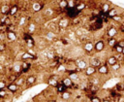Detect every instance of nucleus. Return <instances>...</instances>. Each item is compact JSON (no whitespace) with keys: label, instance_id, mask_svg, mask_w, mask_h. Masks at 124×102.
<instances>
[{"label":"nucleus","instance_id":"nucleus-1","mask_svg":"<svg viewBox=\"0 0 124 102\" xmlns=\"http://www.w3.org/2000/svg\"><path fill=\"white\" fill-rule=\"evenodd\" d=\"M66 15L70 18H76L79 15V11L75 7V8H68L66 10Z\"/></svg>","mask_w":124,"mask_h":102},{"label":"nucleus","instance_id":"nucleus-2","mask_svg":"<svg viewBox=\"0 0 124 102\" xmlns=\"http://www.w3.org/2000/svg\"><path fill=\"white\" fill-rule=\"evenodd\" d=\"M23 39L25 41V43L27 44V46L29 48H33L35 46V42H34V39L32 38L31 34H28V33H24L23 34Z\"/></svg>","mask_w":124,"mask_h":102},{"label":"nucleus","instance_id":"nucleus-3","mask_svg":"<svg viewBox=\"0 0 124 102\" xmlns=\"http://www.w3.org/2000/svg\"><path fill=\"white\" fill-rule=\"evenodd\" d=\"M105 49V42L103 40H99L94 44V50L96 52H101Z\"/></svg>","mask_w":124,"mask_h":102},{"label":"nucleus","instance_id":"nucleus-4","mask_svg":"<svg viewBox=\"0 0 124 102\" xmlns=\"http://www.w3.org/2000/svg\"><path fill=\"white\" fill-rule=\"evenodd\" d=\"M87 66H88L87 62L85 60H83V59H78L76 61V67L78 69H79V70H85L87 68Z\"/></svg>","mask_w":124,"mask_h":102},{"label":"nucleus","instance_id":"nucleus-5","mask_svg":"<svg viewBox=\"0 0 124 102\" xmlns=\"http://www.w3.org/2000/svg\"><path fill=\"white\" fill-rule=\"evenodd\" d=\"M96 72H97V68L94 67V66H91V65H88L87 68L84 70V73H85V75H86L87 77H91V76H93Z\"/></svg>","mask_w":124,"mask_h":102},{"label":"nucleus","instance_id":"nucleus-6","mask_svg":"<svg viewBox=\"0 0 124 102\" xmlns=\"http://www.w3.org/2000/svg\"><path fill=\"white\" fill-rule=\"evenodd\" d=\"M83 50H84L87 53H90V52L94 50V44H93V42H91V41L85 42L84 45H83Z\"/></svg>","mask_w":124,"mask_h":102},{"label":"nucleus","instance_id":"nucleus-7","mask_svg":"<svg viewBox=\"0 0 124 102\" xmlns=\"http://www.w3.org/2000/svg\"><path fill=\"white\" fill-rule=\"evenodd\" d=\"M36 58H37L36 55L31 54V53H29L28 51H25V52L21 55V59H22V61H27V60H29V59H31V60H35Z\"/></svg>","mask_w":124,"mask_h":102},{"label":"nucleus","instance_id":"nucleus-8","mask_svg":"<svg viewBox=\"0 0 124 102\" xmlns=\"http://www.w3.org/2000/svg\"><path fill=\"white\" fill-rule=\"evenodd\" d=\"M31 69V63L28 61H22L21 63V70H20V74L21 73H26L28 70Z\"/></svg>","mask_w":124,"mask_h":102},{"label":"nucleus","instance_id":"nucleus-9","mask_svg":"<svg viewBox=\"0 0 124 102\" xmlns=\"http://www.w3.org/2000/svg\"><path fill=\"white\" fill-rule=\"evenodd\" d=\"M97 72L101 75H107L108 73V67L107 64H102L100 67L97 68Z\"/></svg>","mask_w":124,"mask_h":102},{"label":"nucleus","instance_id":"nucleus-10","mask_svg":"<svg viewBox=\"0 0 124 102\" xmlns=\"http://www.w3.org/2000/svg\"><path fill=\"white\" fill-rule=\"evenodd\" d=\"M90 65H91V66H94V67H96V68H98V67H100V66L102 65V61H101V59L98 58V57H92V58L90 59Z\"/></svg>","mask_w":124,"mask_h":102},{"label":"nucleus","instance_id":"nucleus-11","mask_svg":"<svg viewBox=\"0 0 124 102\" xmlns=\"http://www.w3.org/2000/svg\"><path fill=\"white\" fill-rule=\"evenodd\" d=\"M47 84H48L50 86L56 87V86L59 85V82H58V80H57V78H56V77L51 76L50 78H48V80H47Z\"/></svg>","mask_w":124,"mask_h":102},{"label":"nucleus","instance_id":"nucleus-12","mask_svg":"<svg viewBox=\"0 0 124 102\" xmlns=\"http://www.w3.org/2000/svg\"><path fill=\"white\" fill-rule=\"evenodd\" d=\"M117 29L115 28V27H113V26H111V27H109L108 29V32H107V35H108V38H114L115 37V35L117 34Z\"/></svg>","mask_w":124,"mask_h":102},{"label":"nucleus","instance_id":"nucleus-13","mask_svg":"<svg viewBox=\"0 0 124 102\" xmlns=\"http://www.w3.org/2000/svg\"><path fill=\"white\" fill-rule=\"evenodd\" d=\"M10 6L8 5V4H3V5H1V7H0V12H1V14L2 15H4V16H8L9 15V12H10Z\"/></svg>","mask_w":124,"mask_h":102},{"label":"nucleus","instance_id":"nucleus-14","mask_svg":"<svg viewBox=\"0 0 124 102\" xmlns=\"http://www.w3.org/2000/svg\"><path fill=\"white\" fill-rule=\"evenodd\" d=\"M7 89H8L10 92L15 93V92H16V91L18 90V85H16L15 83H11V84H8Z\"/></svg>","mask_w":124,"mask_h":102},{"label":"nucleus","instance_id":"nucleus-15","mask_svg":"<svg viewBox=\"0 0 124 102\" xmlns=\"http://www.w3.org/2000/svg\"><path fill=\"white\" fill-rule=\"evenodd\" d=\"M61 83H62L65 86H67V87H72V86H73V85H74L73 81H72L69 77H65V78L61 81Z\"/></svg>","mask_w":124,"mask_h":102},{"label":"nucleus","instance_id":"nucleus-16","mask_svg":"<svg viewBox=\"0 0 124 102\" xmlns=\"http://www.w3.org/2000/svg\"><path fill=\"white\" fill-rule=\"evenodd\" d=\"M7 39L11 42L13 41H16L17 39V36H16V32H12V31H7Z\"/></svg>","mask_w":124,"mask_h":102},{"label":"nucleus","instance_id":"nucleus-17","mask_svg":"<svg viewBox=\"0 0 124 102\" xmlns=\"http://www.w3.org/2000/svg\"><path fill=\"white\" fill-rule=\"evenodd\" d=\"M69 20H68V18H61L60 20H59V22H58V26L60 27V28H66L68 25H69Z\"/></svg>","mask_w":124,"mask_h":102},{"label":"nucleus","instance_id":"nucleus-18","mask_svg":"<svg viewBox=\"0 0 124 102\" xmlns=\"http://www.w3.org/2000/svg\"><path fill=\"white\" fill-rule=\"evenodd\" d=\"M107 63H108V65H109V66H112V65H114L115 63H117V59H116L115 55H110V56H108V57L107 58Z\"/></svg>","mask_w":124,"mask_h":102},{"label":"nucleus","instance_id":"nucleus-19","mask_svg":"<svg viewBox=\"0 0 124 102\" xmlns=\"http://www.w3.org/2000/svg\"><path fill=\"white\" fill-rule=\"evenodd\" d=\"M35 83H36V76H34V75H31V76L27 77L26 82H25V84H26L27 85H34Z\"/></svg>","mask_w":124,"mask_h":102},{"label":"nucleus","instance_id":"nucleus-20","mask_svg":"<svg viewBox=\"0 0 124 102\" xmlns=\"http://www.w3.org/2000/svg\"><path fill=\"white\" fill-rule=\"evenodd\" d=\"M67 88H68V87L65 86L62 83H59V85L56 86V91H57L59 94H62L63 92H65V91L67 90Z\"/></svg>","mask_w":124,"mask_h":102},{"label":"nucleus","instance_id":"nucleus-21","mask_svg":"<svg viewBox=\"0 0 124 102\" xmlns=\"http://www.w3.org/2000/svg\"><path fill=\"white\" fill-rule=\"evenodd\" d=\"M17 79H18V74L17 75H16V74H10V75H8V82H9V84L16 83V81Z\"/></svg>","mask_w":124,"mask_h":102},{"label":"nucleus","instance_id":"nucleus-22","mask_svg":"<svg viewBox=\"0 0 124 102\" xmlns=\"http://www.w3.org/2000/svg\"><path fill=\"white\" fill-rule=\"evenodd\" d=\"M17 10H18L17 5H16V4H14V5L11 7V9H10L9 15H10V16H16V14L17 13Z\"/></svg>","mask_w":124,"mask_h":102},{"label":"nucleus","instance_id":"nucleus-23","mask_svg":"<svg viewBox=\"0 0 124 102\" xmlns=\"http://www.w3.org/2000/svg\"><path fill=\"white\" fill-rule=\"evenodd\" d=\"M116 45H117V41H116L115 38H108V47L113 49Z\"/></svg>","mask_w":124,"mask_h":102},{"label":"nucleus","instance_id":"nucleus-24","mask_svg":"<svg viewBox=\"0 0 124 102\" xmlns=\"http://www.w3.org/2000/svg\"><path fill=\"white\" fill-rule=\"evenodd\" d=\"M117 15H118V13H117L116 9H114V8L110 9V10L108 12V17H111V18H113V17H116Z\"/></svg>","mask_w":124,"mask_h":102},{"label":"nucleus","instance_id":"nucleus-25","mask_svg":"<svg viewBox=\"0 0 124 102\" xmlns=\"http://www.w3.org/2000/svg\"><path fill=\"white\" fill-rule=\"evenodd\" d=\"M114 89H115L117 92H122V91H124V84H123V83H117Z\"/></svg>","mask_w":124,"mask_h":102},{"label":"nucleus","instance_id":"nucleus-26","mask_svg":"<svg viewBox=\"0 0 124 102\" xmlns=\"http://www.w3.org/2000/svg\"><path fill=\"white\" fill-rule=\"evenodd\" d=\"M71 96H72V94H71V92L68 91V90H66L65 92H63V93L61 94V98H62L63 100H69V99L71 98Z\"/></svg>","mask_w":124,"mask_h":102},{"label":"nucleus","instance_id":"nucleus-27","mask_svg":"<svg viewBox=\"0 0 124 102\" xmlns=\"http://www.w3.org/2000/svg\"><path fill=\"white\" fill-rule=\"evenodd\" d=\"M58 5H59V8L62 10L68 9V0H61Z\"/></svg>","mask_w":124,"mask_h":102},{"label":"nucleus","instance_id":"nucleus-28","mask_svg":"<svg viewBox=\"0 0 124 102\" xmlns=\"http://www.w3.org/2000/svg\"><path fill=\"white\" fill-rule=\"evenodd\" d=\"M43 7H44V5H43V4H39V3H34V4L32 5V8H33V10H34L35 12H39Z\"/></svg>","mask_w":124,"mask_h":102},{"label":"nucleus","instance_id":"nucleus-29","mask_svg":"<svg viewBox=\"0 0 124 102\" xmlns=\"http://www.w3.org/2000/svg\"><path fill=\"white\" fill-rule=\"evenodd\" d=\"M112 101H113V102H123V101H124V98H123V96L120 95V93H119V94H117L115 97L112 98Z\"/></svg>","mask_w":124,"mask_h":102},{"label":"nucleus","instance_id":"nucleus-30","mask_svg":"<svg viewBox=\"0 0 124 102\" xmlns=\"http://www.w3.org/2000/svg\"><path fill=\"white\" fill-rule=\"evenodd\" d=\"M110 9H109V5L108 4V3H104L103 5H102V12H104V13H107L108 14V12L109 11Z\"/></svg>","mask_w":124,"mask_h":102},{"label":"nucleus","instance_id":"nucleus-31","mask_svg":"<svg viewBox=\"0 0 124 102\" xmlns=\"http://www.w3.org/2000/svg\"><path fill=\"white\" fill-rule=\"evenodd\" d=\"M72 81H76V80H78V75L77 74V72H73V73H71V74H69V76H68Z\"/></svg>","mask_w":124,"mask_h":102},{"label":"nucleus","instance_id":"nucleus-32","mask_svg":"<svg viewBox=\"0 0 124 102\" xmlns=\"http://www.w3.org/2000/svg\"><path fill=\"white\" fill-rule=\"evenodd\" d=\"M25 82H26V80H24L23 78H18V79L16 81V83H15V84H16V85L20 86V85H23Z\"/></svg>","mask_w":124,"mask_h":102},{"label":"nucleus","instance_id":"nucleus-33","mask_svg":"<svg viewBox=\"0 0 124 102\" xmlns=\"http://www.w3.org/2000/svg\"><path fill=\"white\" fill-rule=\"evenodd\" d=\"M110 68H111V70H112V71H114V72H115V71H118V70L121 68V64L117 62V63H115L114 65L110 66Z\"/></svg>","mask_w":124,"mask_h":102},{"label":"nucleus","instance_id":"nucleus-34","mask_svg":"<svg viewBox=\"0 0 124 102\" xmlns=\"http://www.w3.org/2000/svg\"><path fill=\"white\" fill-rule=\"evenodd\" d=\"M90 102H102V99L98 96H91L90 97Z\"/></svg>","mask_w":124,"mask_h":102},{"label":"nucleus","instance_id":"nucleus-35","mask_svg":"<svg viewBox=\"0 0 124 102\" xmlns=\"http://www.w3.org/2000/svg\"><path fill=\"white\" fill-rule=\"evenodd\" d=\"M85 7H86V5H85V3H83V2H81V3H79V4H78V6L76 7V8H77V9H78V11L80 12V11H82V10H83V9H84Z\"/></svg>","mask_w":124,"mask_h":102},{"label":"nucleus","instance_id":"nucleus-36","mask_svg":"<svg viewBox=\"0 0 124 102\" xmlns=\"http://www.w3.org/2000/svg\"><path fill=\"white\" fill-rule=\"evenodd\" d=\"M113 50L115 51V52L116 53H122V51H123V48H121L120 46H118V45H116L114 48H113Z\"/></svg>","mask_w":124,"mask_h":102},{"label":"nucleus","instance_id":"nucleus-37","mask_svg":"<svg viewBox=\"0 0 124 102\" xmlns=\"http://www.w3.org/2000/svg\"><path fill=\"white\" fill-rule=\"evenodd\" d=\"M56 69H57V71H59V72H61V71H62V72H66V70H67V68H66L63 64H59Z\"/></svg>","mask_w":124,"mask_h":102},{"label":"nucleus","instance_id":"nucleus-38","mask_svg":"<svg viewBox=\"0 0 124 102\" xmlns=\"http://www.w3.org/2000/svg\"><path fill=\"white\" fill-rule=\"evenodd\" d=\"M76 0H68V8H75Z\"/></svg>","mask_w":124,"mask_h":102},{"label":"nucleus","instance_id":"nucleus-39","mask_svg":"<svg viewBox=\"0 0 124 102\" xmlns=\"http://www.w3.org/2000/svg\"><path fill=\"white\" fill-rule=\"evenodd\" d=\"M117 61H124V54L123 53H117V55H115Z\"/></svg>","mask_w":124,"mask_h":102},{"label":"nucleus","instance_id":"nucleus-40","mask_svg":"<svg viewBox=\"0 0 124 102\" xmlns=\"http://www.w3.org/2000/svg\"><path fill=\"white\" fill-rule=\"evenodd\" d=\"M6 45L4 42H0V52H4L6 51Z\"/></svg>","mask_w":124,"mask_h":102},{"label":"nucleus","instance_id":"nucleus-41","mask_svg":"<svg viewBox=\"0 0 124 102\" xmlns=\"http://www.w3.org/2000/svg\"><path fill=\"white\" fill-rule=\"evenodd\" d=\"M7 96V91L5 89H0V98L4 99Z\"/></svg>","mask_w":124,"mask_h":102},{"label":"nucleus","instance_id":"nucleus-42","mask_svg":"<svg viewBox=\"0 0 124 102\" xmlns=\"http://www.w3.org/2000/svg\"><path fill=\"white\" fill-rule=\"evenodd\" d=\"M7 83L5 81H0V89H5V87H7Z\"/></svg>","mask_w":124,"mask_h":102},{"label":"nucleus","instance_id":"nucleus-43","mask_svg":"<svg viewBox=\"0 0 124 102\" xmlns=\"http://www.w3.org/2000/svg\"><path fill=\"white\" fill-rule=\"evenodd\" d=\"M7 31H12V32H16V29H15V26H14L13 24H11V25H9V26L7 27Z\"/></svg>","mask_w":124,"mask_h":102},{"label":"nucleus","instance_id":"nucleus-44","mask_svg":"<svg viewBox=\"0 0 124 102\" xmlns=\"http://www.w3.org/2000/svg\"><path fill=\"white\" fill-rule=\"evenodd\" d=\"M5 39H7V34H4L3 32H1L0 33V42H2Z\"/></svg>","mask_w":124,"mask_h":102},{"label":"nucleus","instance_id":"nucleus-45","mask_svg":"<svg viewBox=\"0 0 124 102\" xmlns=\"http://www.w3.org/2000/svg\"><path fill=\"white\" fill-rule=\"evenodd\" d=\"M4 24H6V25H11L12 24V20H11V18H9V17H7L6 18V20H5V22H4Z\"/></svg>","mask_w":124,"mask_h":102},{"label":"nucleus","instance_id":"nucleus-46","mask_svg":"<svg viewBox=\"0 0 124 102\" xmlns=\"http://www.w3.org/2000/svg\"><path fill=\"white\" fill-rule=\"evenodd\" d=\"M117 45L120 46L121 48H124V40H120V41H118V42H117Z\"/></svg>","mask_w":124,"mask_h":102},{"label":"nucleus","instance_id":"nucleus-47","mask_svg":"<svg viewBox=\"0 0 124 102\" xmlns=\"http://www.w3.org/2000/svg\"><path fill=\"white\" fill-rule=\"evenodd\" d=\"M112 19H113V20H115V21H121V20H122V17H121L116 16V17H114Z\"/></svg>","mask_w":124,"mask_h":102},{"label":"nucleus","instance_id":"nucleus-48","mask_svg":"<svg viewBox=\"0 0 124 102\" xmlns=\"http://www.w3.org/2000/svg\"><path fill=\"white\" fill-rule=\"evenodd\" d=\"M102 102H112V100L110 99V97H107V98H104Z\"/></svg>","mask_w":124,"mask_h":102},{"label":"nucleus","instance_id":"nucleus-49","mask_svg":"<svg viewBox=\"0 0 124 102\" xmlns=\"http://www.w3.org/2000/svg\"><path fill=\"white\" fill-rule=\"evenodd\" d=\"M120 31H121V32H124V24H122V25L120 26Z\"/></svg>","mask_w":124,"mask_h":102},{"label":"nucleus","instance_id":"nucleus-50","mask_svg":"<svg viewBox=\"0 0 124 102\" xmlns=\"http://www.w3.org/2000/svg\"><path fill=\"white\" fill-rule=\"evenodd\" d=\"M48 102H56L55 100H50V101H48Z\"/></svg>","mask_w":124,"mask_h":102},{"label":"nucleus","instance_id":"nucleus-51","mask_svg":"<svg viewBox=\"0 0 124 102\" xmlns=\"http://www.w3.org/2000/svg\"><path fill=\"white\" fill-rule=\"evenodd\" d=\"M122 53L124 54V48H123V51H122Z\"/></svg>","mask_w":124,"mask_h":102},{"label":"nucleus","instance_id":"nucleus-52","mask_svg":"<svg viewBox=\"0 0 124 102\" xmlns=\"http://www.w3.org/2000/svg\"><path fill=\"white\" fill-rule=\"evenodd\" d=\"M0 23H1V18H0Z\"/></svg>","mask_w":124,"mask_h":102},{"label":"nucleus","instance_id":"nucleus-53","mask_svg":"<svg viewBox=\"0 0 124 102\" xmlns=\"http://www.w3.org/2000/svg\"><path fill=\"white\" fill-rule=\"evenodd\" d=\"M0 7H1V4H0Z\"/></svg>","mask_w":124,"mask_h":102}]
</instances>
